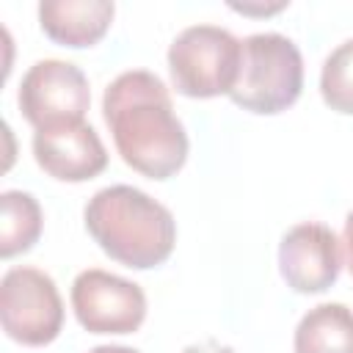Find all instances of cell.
<instances>
[{"label": "cell", "mask_w": 353, "mask_h": 353, "mask_svg": "<svg viewBox=\"0 0 353 353\" xmlns=\"http://www.w3.org/2000/svg\"><path fill=\"white\" fill-rule=\"evenodd\" d=\"M102 113L121 160L149 176L168 179L188 160V132L174 113L165 83L146 72H121L102 97Z\"/></svg>", "instance_id": "obj_1"}, {"label": "cell", "mask_w": 353, "mask_h": 353, "mask_svg": "<svg viewBox=\"0 0 353 353\" xmlns=\"http://www.w3.org/2000/svg\"><path fill=\"white\" fill-rule=\"evenodd\" d=\"M85 229L116 262L146 270L163 265L176 243V221L168 207L132 185L97 190L85 204Z\"/></svg>", "instance_id": "obj_2"}, {"label": "cell", "mask_w": 353, "mask_h": 353, "mask_svg": "<svg viewBox=\"0 0 353 353\" xmlns=\"http://www.w3.org/2000/svg\"><path fill=\"white\" fill-rule=\"evenodd\" d=\"M303 88V58L292 39L281 33H254L243 39L240 74L229 99L251 113L273 116L295 105Z\"/></svg>", "instance_id": "obj_3"}, {"label": "cell", "mask_w": 353, "mask_h": 353, "mask_svg": "<svg viewBox=\"0 0 353 353\" xmlns=\"http://www.w3.org/2000/svg\"><path fill=\"white\" fill-rule=\"evenodd\" d=\"M243 41L221 25H190L168 47L174 88L193 99L232 94L240 74Z\"/></svg>", "instance_id": "obj_4"}, {"label": "cell", "mask_w": 353, "mask_h": 353, "mask_svg": "<svg viewBox=\"0 0 353 353\" xmlns=\"http://www.w3.org/2000/svg\"><path fill=\"white\" fill-rule=\"evenodd\" d=\"M0 323L19 345H50L63 325V301L52 276L39 268H11L0 279Z\"/></svg>", "instance_id": "obj_5"}, {"label": "cell", "mask_w": 353, "mask_h": 353, "mask_svg": "<svg viewBox=\"0 0 353 353\" xmlns=\"http://www.w3.org/2000/svg\"><path fill=\"white\" fill-rule=\"evenodd\" d=\"M17 99L22 116L36 130L77 124L85 119V110L91 105L88 77L69 61L44 58L25 72Z\"/></svg>", "instance_id": "obj_6"}, {"label": "cell", "mask_w": 353, "mask_h": 353, "mask_svg": "<svg viewBox=\"0 0 353 353\" xmlns=\"http://www.w3.org/2000/svg\"><path fill=\"white\" fill-rule=\"evenodd\" d=\"M72 309L88 334H132L146 317V295L135 281L88 268L72 281Z\"/></svg>", "instance_id": "obj_7"}, {"label": "cell", "mask_w": 353, "mask_h": 353, "mask_svg": "<svg viewBox=\"0 0 353 353\" xmlns=\"http://www.w3.org/2000/svg\"><path fill=\"white\" fill-rule=\"evenodd\" d=\"M339 265L342 240L325 223H298L279 243V270L295 292H325L339 279Z\"/></svg>", "instance_id": "obj_8"}, {"label": "cell", "mask_w": 353, "mask_h": 353, "mask_svg": "<svg viewBox=\"0 0 353 353\" xmlns=\"http://www.w3.org/2000/svg\"><path fill=\"white\" fill-rule=\"evenodd\" d=\"M33 157L44 174L61 182H85L105 171L108 152L85 121L33 132Z\"/></svg>", "instance_id": "obj_9"}, {"label": "cell", "mask_w": 353, "mask_h": 353, "mask_svg": "<svg viewBox=\"0 0 353 353\" xmlns=\"http://www.w3.org/2000/svg\"><path fill=\"white\" fill-rule=\"evenodd\" d=\"M113 14L116 6L108 0H44L39 25L63 47H91L108 33Z\"/></svg>", "instance_id": "obj_10"}, {"label": "cell", "mask_w": 353, "mask_h": 353, "mask_svg": "<svg viewBox=\"0 0 353 353\" xmlns=\"http://www.w3.org/2000/svg\"><path fill=\"white\" fill-rule=\"evenodd\" d=\"M295 353H353V312L345 303L309 309L295 328Z\"/></svg>", "instance_id": "obj_11"}, {"label": "cell", "mask_w": 353, "mask_h": 353, "mask_svg": "<svg viewBox=\"0 0 353 353\" xmlns=\"http://www.w3.org/2000/svg\"><path fill=\"white\" fill-rule=\"evenodd\" d=\"M41 207L25 190H6L0 196V256L28 251L41 237Z\"/></svg>", "instance_id": "obj_12"}, {"label": "cell", "mask_w": 353, "mask_h": 353, "mask_svg": "<svg viewBox=\"0 0 353 353\" xmlns=\"http://www.w3.org/2000/svg\"><path fill=\"white\" fill-rule=\"evenodd\" d=\"M320 94L331 110L353 116V39L342 41L325 58L320 72Z\"/></svg>", "instance_id": "obj_13"}, {"label": "cell", "mask_w": 353, "mask_h": 353, "mask_svg": "<svg viewBox=\"0 0 353 353\" xmlns=\"http://www.w3.org/2000/svg\"><path fill=\"white\" fill-rule=\"evenodd\" d=\"M342 256H345L347 270L353 273V210L347 212V218H345V229H342Z\"/></svg>", "instance_id": "obj_14"}, {"label": "cell", "mask_w": 353, "mask_h": 353, "mask_svg": "<svg viewBox=\"0 0 353 353\" xmlns=\"http://www.w3.org/2000/svg\"><path fill=\"white\" fill-rule=\"evenodd\" d=\"M182 353H234V350L226 347V345H218V342H201V345H190V347H185Z\"/></svg>", "instance_id": "obj_15"}, {"label": "cell", "mask_w": 353, "mask_h": 353, "mask_svg": "<svg viewBox=\"0 0 353 353\" xmlns=\"http://www.w3.org/2000/svg\"><path fill=\"white\" fill-rule=\"evenodd\" d=\"M88 353H138V350L124 347V345H97V347H91Z\"/></svg>", "instance_id": "obj_16"}]
</instances>
